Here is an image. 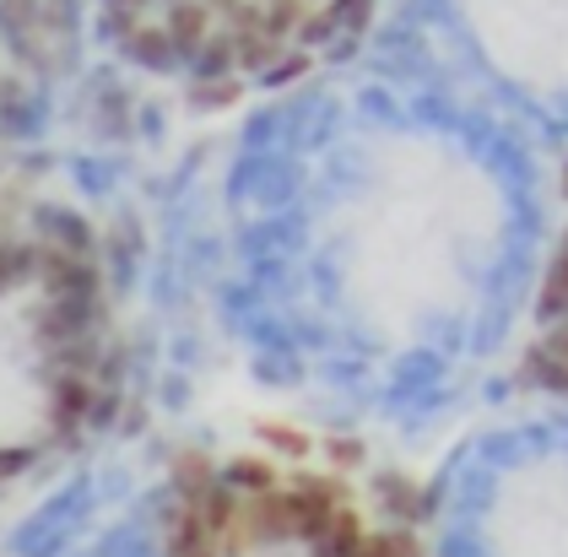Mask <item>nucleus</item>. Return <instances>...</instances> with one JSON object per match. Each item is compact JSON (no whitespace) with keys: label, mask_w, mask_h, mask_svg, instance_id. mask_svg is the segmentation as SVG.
Returning a JSON list of instances; mask_svg holds the SVG:
<instances>
[{"label":"nucleus","mask_w":568,"mask_h":557,"mask_svg":"<svg viewBox=\"0 0 568 557\" xmlns=\"http://www.w3.org/2000/svg\"><path fill=\"white\" fill-rule=\"evenodd\" d=\"M131 282L88 201L0 169V493L65 466L131 389Z\"/></svg>","instance_id":"2"},{"label":"nucleus","mask_w":568,"mask_h":557,"mask_svg":"<svg viewBox=\"0 0 568 557\" xmlns=\"http://www.w3.org/2000/svg\"><path fill=\"white\" fill-rule=\"evenodd\" d=\"M390 0H88L92 39L190 109L293 98L379 33Z\"/></svg>","instance_id":"3"},{"label":"nucleus","mask_w":568,"mask_h":557,"mask_svg":"<svg viewBox=\"0 0 568 557\" xmlns=\"http://www.w3.org/2000/svg\"><path fill=\"white\" fill-rule=\"evenodd\" d=\"M233 169L239 303L261 357L331 401L412 406L471 298L477 179L395 77L314 82Z\"/></svg>","instance_id":"1"},{"label":"nucleus","mask_w":568,"mask_h":557,"mask_svg":"<svg viewBox=\"0 0 568 557\" xmlns=\"http://www.w3.org/2000/svg\"><path fill=\"white\" fill-rule=\"evenodd\" d=\"M564 206H568V169H564ZM520 379L568 401V216L558 227L552 255L541 265L536 298H530V342L520 352Z\"/></svg>","instance_id":"4"},{"label":"nucleus","mask_w":568,"mask_h":557,"mask_svg":"<svg viewBox=\"0 0 568 557\" xmlns=\"http://www.w3.org/2000/svg\"><path fill=\"white\" fill-rule=\"evenodd\" d=\"M28 92H33V71H28V39H22L17 11L0 0V169H6V135H11V120L22 114Z\"/></svg>","instance_id":"5"}]
</instances>
